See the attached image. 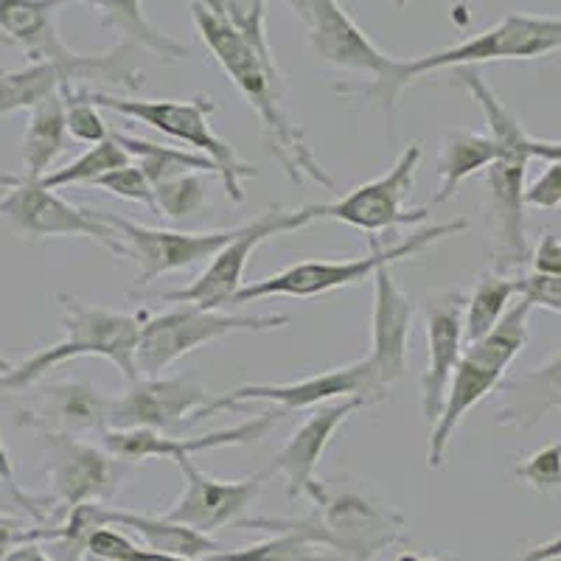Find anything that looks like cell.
<instances>
[{"instance_id": "7a4b0ae2", "label": "cell", "mask_w": 561, "mask_h": 561, "mask_svg": "<svg viewBox=\"0 0 561 561\" xmlns=\"http://www.w3.org/2000/svg\"><path fill=\"white\" fill-rule=\"evenodd\" d=\"M455 84L469 90V96L480 104L489 124L491 138L497 140V160L485 169V192H489V230L494 270L514 273L530 262L528 230H525V174H528L530 152L525 127L519 118L489 88L480 68L466 65L455 68Z\"/></svg>"}, {"instance_id": "bcb514c9", "label": "cell", "mask_w": 561, "mask_h": 561, "mask_svg": "<svg viewBox=\"0 0 561 561\" xmlns=\"http://www.w3.org/2000/svg\"><path fill=\"white\" fill-rule=\"evenodd\" d=\"M284 3H287V7L295 12V18H298L300 23L307 26L309 14H312V3H314V0H284Z\"/></svg>"}, {"instance_id": "ee69618b", "label": "cell", "mask_w": 561, "mask_h": 561, "mask_svg": "<svg viewBox=\"0 0 561 561\" xmlns=\"http://www.w3.org/2000/svg\"><path fill=\"white\" fill-rule=\"evenodd\" d=\"M0 561H54V556L45 553L43 545H20V548H12L9 553H3Z\"/></svg>"}, {"instance_id": "9c48e42d", "label": "cell", "mask_w": 561, "mask_h": 561, "mask_svg": "<svg viewBox=\"0 0 561 561\" xmlns=\"http://www.w3.org/2000/svg\"><path fill=\"white\" fill-rule=\"evenodd\" d=\"M469 228L466 219H453V222L427 225L419 228L415 233L404 237L402 242L382 248L379 237H370V253L363 259H343V262H320V259H309V262H298L284 267L280 273L267 275L262 280H250L233 295L230 304H255L262 298H320V295L337 293L345 287H357L363 280L374 278L379 267H388L393 262H404L413 255L424 253L433 248L435 242L463 233Z\"/></svg>"}, {"instance_id": "f907efd6", "label": "cell", "mask_w": 561, "mask_h": 561, "mask_svg": "<svg viewBox=\"0 0 561 561\" xmlns=\"http://www.w3.org/2000/svg\"><path fill=\"white\" fill-rule=\"evenodd\" d=\"M0 45H12V39H9L3 32H0Z\"/></svg>"}, {"instance_id": "836d02e7", "label": "cell", "mask_w": 561, "mask_h": 561, "mask_svg": "<svg viewBox=\"0 0 561 561\" xmlns=\"http://www.w3.org/2000/svg\"><path fill=\"white\" fill-rule=\"evenodd\" d=\"M124 163H129V154L124 152V149L113 140V135H110L107 140H102V144H93L88 152H82L79 158H73L70 163H65V167L51 169V172L45 174L39 183H43L45 188H54V192H59V188H68V185H90L93 180H99L102 174L113 172V169L124 167Z\"/></svg>"}, {"instance_id": "9a60e30c", "label": "cell", "mask_w": 561, "mask_h": 561, "mask_svg": "<svg viewBox=\"0 0 561 561\" xmlns=\"http://www.w3.org/2000/svg\"><path fill=\"white\" fill-rule=\"evenodd\" d=\"M421 158H424L421 144H410L382 178L357 185L354 192L334 203H318L320 219L351 225L370 237L388 233L393 228H408V225H424L430 219V208H404L413 194Z\"/></svg>"}, {"instance_id": "d4e9b609", "label": "cell", "mask_w": 561, "mask_h": 561, "mask_svg": "<svg viewBox=\"0 0 561 561\" xmlns=\"http://www.w3.org/2000/svg\"><path fill=\"white\" fill-rule=\"evenodd\" d=\"M494 393H500L494 413L500 427H536L550 410H561V348L539 368L505 377Z\"/></svg>"}, {"instance_id": "5b68a950", "label": "cell", "mask_w": 561, "mask_h": 561, "mask_svg": "<svg viewBox=\"0 0 561 561\" xmlns=\"http://www.w3.org/2000/svg\"><path fill=\"white\" fill-rule=\"evenodd\" d=\"M530 309L534 307L525 298L511 304L503 320L485 337L466 345L463 354H460L427 444V466L433 472L447 466L449 440H453L455 430L460 427V421L472 413L485 396L500 388L511 363L523 354L525 343H528Z\"/></svg>"}, {"instance_id": "74e56055", "label": "cell", "mask_w": 561, "mask_h": 561, "mask_svg": "<svg viewBox=\"0 0 561 561\" xmlns=\"http://www.w3.org/2000/svg\"><path fill=\"white\" fill-rule=\"evenodd\" d=\"M514 478L523 480L528 489L539 494H553L561 489V440L548 444L539 453L528 455L523 463L514 466Z\"/></svg>"}, {"instance_id": "f5cc1de1", "label": "cell", "mask_w": 561, "mask_h": 561, "mask_svg": "<svg viewBox=\"0 0 561 561\" xmlns=\"http://www.w3.org/2000/svg\"><path fill=\"white\" fill-rule=\"evenodd\" d=\"M0 73H3V68H0Z\"/></svg>"}, {"instance_id": "f1b7e54d", "label": "cell", "mask_w": 561, "mask_h": 561, "mask_svg": "<svg viewBox=\"0 0 561 561\" xmlns=\"http://www.w3.org/2000/svg\"><path fill=\"white\" fill-rule=\"evenodd\" d=\"M84 3L93 12L102 14L104 26L113 28L124 43L138 45L140 51H149L152 57L163 59V62L192 57L188 45L169 37V34H163L158 26L149 23V18L144 14V7H140V0H84Z\"/></svg>"}, {"instance_id": "db71d44e", "label": "cell", "mask_w": 561, "mask_h": 561, "mask_svg": "<svg viewBox=\"0 0 561 561\" xmlns=\"http://www.w3.org/2000/svg\"><path fill=\"white\" fill-rule=\"evenodd\" d=\"M82 3H84V0H82Z\"/></svg>"}, {"instance_id": "7bdbcfd3", "label": "cell", "mask_w": 561, "mask_h": 561, "mask_svg": "<svg viewBox=\"0 0 561 561\" xmlns=\"http://www.w3.org/2000/svg\"><path fill=\"white\" fill-rule=\"evenodd\" d=\"M528 152L530 158H539L545 163H561V140H542V138H528Z\"/></svg>"}, {"instance_id": "f6af8a7d", "label": "cell", "mask_w": 561, "mask_h": 561, "mask_svg": "<svg viewBox=\"0 0 561 561\" xmlns=\"http://www.w3.org/2000/svg\"><path fill=\"white\" fill-rule=\"evenodd\" d=\"M127 561H208V559H185V556L154 553V550H149V548H138Z\"/></svg>"}, {"instance_id": "e0dca14e", "label": "cell", "mask_w": 561, "mask_h": 561, "mask_svg": "<svg viewBox=\"0 0 561 561\" xmlns=\"http://www.w3.org/2000/svg\"><path fill=\"white\" fill-rule=\"evenodd\" d=\"M104 222L113 228L124 248V259L135 262L138 267V284L147 287L160 275L183 273L197 264H208L219 248L239 233L237 228L217 230H174V228H149L118 214L102 210Z\"/></svg>"}, {"instance_id": "ac0fdd59", "label": "cell", "mask_w": 561, "mask_h": 561, "mask_svg": "<svg viewBox=\"0 0 561 561\" xmlns=\"http://www.w3.org/2000/svg\"><path fill=\"white\" fill-rule=\"evenodd\" d=\"M174 463L180 466L185 478L183 494L160 517L208 536L228 525H239V519H244V511L255 503L267 480L273 478L267 469V472L250 474V478L219 480L199 472L192 458H180Z\"/></svg>"}, {"instance_id": "7c38bea8", "label": "cell", "mask_w": 561, "mask_h": 561, "mask_svg": "<svg viewBox=\"0 0 561 561\" xmlns=\"http://www.w3.org/2000/svg\"><path fill=\"white\" fill-rule=\"evenodd\" d=\"M556 51H561V18L508 12L494 26L472 34L463 43L408 59V79L413 84L415 79L444 68L455 70L466 65L480 68L483 62H503V59H542Z\"/></svg>"}, {"instance_id": "e575fe53", "label": "cell", "mask_w": 561, "mask_h": 561, "mask_svg": "<svg viewBox=\"0 0 561 561\" xmlns=\"http://www.w3.org/2000/svg\"><path fill=\"white\" fill-rule=\"evenodd\" d=\"M154 217L172 219L174 225L199 217L205 208V180L203 174L188 172L154 183Z\"/></svg>"}, {"instance_id": "83f0119b", "label": "cell", "mask_w": 561, "mask_h": 561, "mask_svg": "<svg viewBox=\"0 0 561 561\" xmlns=\"http://www.w3.org/2000/svg\"><path fill=\"white\" fill-rule=\"evenodd\" d=\"M68 147V127H65L62 93H54L34 110H28V122L23 129V172L20 178L43 180L51 172L59 154Z\"/></svg>"}, {"instance_id": "4fadbf2b", "label": "cell", "mask_w": 561, "mask_h": 561, "mask_svg": "<svg viewBox=\"0 0 561 561\" xmlns=\"http://www.w3.org/2000/svg\"><path fill=\"white\" fill-rule=\"evenodd\" d=\"M7 194L0 197V219H7L26 239H93L107 253L124 259V248L102 217V208H84L45 188L39 180L20 174L0 178Z\"/></svg>"}, {"instance_id": "f546056e", "label": "cell", "mask_w": 561, "mask_h": 561, "mask_svg": "<svg viewBox=\"0 0 561 561\" xmlns=\"http://www.w3.org/2000/svg\"><path fill=\"white\" fill-rule=\"evenodd\" d=\"M113 140L129 158L138 163L144 172H147L149 183H163L169 178H178V174H188V172H197V174H217L219 178V169L217 163L205 154L192 152V149L185 147H167V144H154V140L147 138H138V135H129L122 133V129H115Z\"/></svg>"}, {"instance_id": "d6a6232c", "label": "cell", "mask_w": 561, "mask_h": 561, "mask_svg": "<svg viewBox=\"0 0 561 561\" xmlns=\"http://www.w3.org/2000/svg\"><path fill=\"white\" fill-rule=\"evenodd\" d=\"M208 561H348L334 550L298 534H267L242 550H219Z\"/></svg>"}, {"instance_id": "277c9868", "label": "cell", "mask_w": 561, "mask_h": 561, "mask_svg": "<svg viewBox=\"0 0 561 561\" xmlns=\"http://www.w3.org/2000/svg\"><path fill=\"white\" fill-rule=\"evenodd\" d=\"M62 304V329L65 340L39 348L37 354L14 365L7 377H0V385L7 390H28L39 379L48 377L59 365L82 357H102L115 365L122 374L124 385L138 379V365H135V348H138L140 325L147 314H127L115 309L93 307L73 295H59Z\"/></svg>"}, {"instance_id": "1f68e13d", "label": "cell", "mask_w": 561, "mask_h": 561, "mask_svg": "<svg viewBox=\"0 0 561 561\" xmlns=\"http://www.w3.org/2000/svg\"><path fill=\"white\" fill-rule=\"evenodd\" d=\"M62 88V73L48 62H28L12 70L3 68V73H0V118L20 113V110L28 113Z\"/></svg>"}, {"instance_id": "3957f363", "label": "cell", "mask_w": 561, "mask_h": 561, "mask_svg": "<svg viewBox=\"0 0 561 561\" xmlns=\"http://www.w3.org/2000/svg\"><path fill=\"white\" fill-rule=\"evenodd\" d=\"M68 0H0V32L26 54L28 62H48L62 73L65 84L122 93L144 88L140 48L118 39L102 54H79L62 39L57 26L59 9Z\"/></svg>"}, {"instance_id": "52a82bcc", "label": "cell", "mask_w": 561, "mask_h": 561, "mask_svg": "<svg viewBox=\"0 0 561 561\" xmlns=\"http://www.w3.org/2000/svg\"><path fill=\"white\" fill-rule=\"evenodd\" d=\"M309 48L332 68L363 77L359 84L340 82L337 90L345 96H363L374 102L388 118V127L396 115L399 96L410 88L408 59H396L385 54L357 20L345 12L340 0H314L312 14L307 20Z\"/></svg>"}, {"instance_id": "5bb4252c", "label": "cell", "mask_w": 561, "mask_h": 561, "mask_svg": "<svg viewBox=\"0 0 561 561\" xmlns=\"http://www.w3.org/2000/svg\"><path fill=\"white\" fill-rule=\"evenodd\" d=\"M340 399H368L370 404L382 402L385 390L379 388L377 374L370 368L368 357L343 365V368H332L323 370V374H314V377L298 379V382L239 385V388H230L222 396H214L203 410H197L192 421H188V427H197L199 421L210 419L214 413L233 410L239 404L250 402H270L280 413H295V410H314L320 404L340 402Z\"/></svg>"}, {"instance_id": "7402d4cb", "label": "cell", "mask_w": 561, "mask_h": 561, "mask_svg": "<svg viewBox=\"0 0 561 561\" xmlns=\"http://www.w3.org/2000/svg\"><path fill=\"white\" fill-rule=\"evenodd\" d=\"M280 410H267L262 415H253V419L242 421L237 427H222L214 430V433L203 435H188V438H180V435L169 433H154V430H104V449L113 453L115 458L127 460V463H140V460L149 458H192L197 453H210V449H225V447H244V444H253L262 435H267L270 430L280 421Z\"/></svg>"}, {"instance_id": "c3c4849f", "label": "cell", "mask_w": 561, "mask_h": 561, "mask_svg": "<svg viewBox=\"0 0 561 561\" xmlns=\"http://www.w3.org/2000/svg\"><path fill=\"white\" fill-rule=\"evenodd\" d=\"M12 368H14V365L9 363L7 357H0V377H7V374H9V370H12Z\"/></svg>"}, {"instance_id": "cb8c5ba5", "label": "cell", "mask_w": 561, "mask_h": 561, "mask_svg": "<svg viewBox=\"0 0 561 561\" xmlns=\"http://www.w3.org/2000/svg\"><path fill=\"white\" fill-rule=\"evenodd\" d=\"M463 309L466 293L447 289L433 295L424 307V325H427V368L421 374V410L430 424H435L447 396L449 379L463 354Z\"/></svg>"}, {"instance_id": "7dc6e473", "label": "cell", "mask_w": 561, "mask_h": 561, "mask_svg": "<svg viewBox=\"0 0 561 561\" xmlns=\"http://www.w3.org/2000/svg\"><path fill=\"white\" fill-rule=\"evenodd\" d=\"M396 561H463V559H455V556H415V553H404L399 556Z\"/></svg>"}, {"instance_id": "60d3db41", "label": "cell", "mask_w": 561, "mask_h": 561, "mask_svg": "<svg viewBox=\"0 0 561 561\" xmlns=\"http://www.w3.org/2000/svg\"><path fill=\"white\" fill-rule=\"evenodd\" d=\"M525 208H539V210H556L561 208V163L550 160L545 172L525 185Z\"/></svg>"}, {"instance_id": "4316f807", "label": "cell", "mask_w": 561, "mask_h": 561, "mask_svg": "<svg viewBox=\"0 0 561 561\" xmlns=\"http://www.w3.org/2000/svg\"><path fill=\"white\" fill-rule=\"evenodd\" d=\"M500 147L497 140L491 138V133H474V129H453L444 135L438 152V178L440 188L433 197V205L449 203L458 194L460 185L474 174L485 172V169L497 160Z\"/></svg>"}, {"instance_id": "44dd1931", "label": "cell", "mask_w": 561, "mask_h": 561, "mask_svg": "<svg viewBox=\"0 0 561 561\" xmlns=\"http://www.w3.org/2000/svg\"><path fill=\"white\" fill-rule=\"evenodd\" d=\"M28 390H34V393L14 413L18 427L34 430V433L65 435L90 433V430L104 433L110 427L113 396L99 390L96 385L62 379V382H37Z\"/></svg>"}, {"instance_id": "d590c367", "label": "cell", "mask_w": 561, "mask_h": 561, "mask_svg": "<svg viewBox=\"0 0 561 561\" xmlns=\"http://www.w3.org/2000/svg\"><path fill=\"white\" fill-rule=\"evenodd\" d=\"M62 102H65V127H68V135L79 144H102V140L110 138V127L104 122V115L99 113V107L88 99L84 88L79 84H65L62 90Z\"/></svg>"}, {"instance_id": "2e32d148", "label": "cell", "mask_w": 561, "mask_h": 561, "mask_svg": "<svg viewBox=\"0 0 561 561\" xmlns=\"http://www.w3.org/2000/svg\"><path fill=\"white\" fill-rule=\"evenodd\" d=\"M45 453V472L59 514L84 503H107L129 478L133 463L113 453L90 447L77 435L39 433Z\"/></svg>"}, {"instance_id": "d6986e66", "label": "cell", "mask_w": 561, "mask_h": 561, "mask_svg": "<svg viewBox=\"0 0 561 561\" xmlns=\"http://www.w3.org/2000/svg\"><path fill=\"white\" fill-rule=\"evenodd\" d=\"M368 404V399H340L332 404H320L312 410V415H307L295 427V433L273 455V463H270V474H280L287 480L289 500H309L312 505H320L329 497V489L318 480L320 458L334 440L337 430L345 424V419H351Z\"/></svg>"}, {"instance_id": "8992f818", "label": "cell", "mask_w": 561, "mask_h": 561, "mask_svg": "<svg viewBox=\"0 0 561 561\" xmlns=\"http://www.w3.org/2000/svg\"><path fill=\"white\" fill-rule=\"evenodd\" d=\"M239 528L307 536L348 561H377L385 550L408 539V523L399 511L357 491L329 494L312 514L300 517H244Z\"/></svg>"}, {"instance_id": "f35d334b", "label": "cell", "mask_w": 561, "mask_h": 561, "mask_svg": "<svg viewBox=\"0 0 561 561\" xmlns=\"http://www.w3.org/2000/svg\"><path fill=\"white\" fill-rule=\"evenodd\" d=\"M0 483H3V489L9 491V497L14 500V505L34 519V525H48L54 519V514L59 511L57 503H54V497L28 494V491L18 483L12 455H9L7 444H3V435H0Z\"/></svg>"}, {"instance_id": "8fae6325", "label": "cell", "mask_w": 561, "mask_h": 561, "mask_svg": "<svg viewBox=\"0 0 561 561\" xmlns=\"http://www.w3.org/2000/svg\"><path fill=\"white\" fill-rule=\"evenodd\" d=\"M318 205H307V208L298 210H284L273 205V208L264 210L262 217L239 225L237 237L214 253V259L205 264V270L192 284L172 289V293H163L160 300H167V304H188V307L199 309H222L244 287V273H248L250 255L255 250L262 248L267 239L278 237V233H293V230L307 228V225L318 222Z\"/></svg>"}, {"instance_id": "4dcf8cb0", "label": "cell", "mask_w": 561, "mask_h": 561, "mask_svg": "<svg viewBox=\"0 0 561 561\" xmlns=\"http://www.w3.org/2000/svg\"><path fill=\"white\" fill-rule=\"evenodd\" d=\"M514 298H519V275L500 273V270H491V273L480 275L472 293L466 295V343H474V340L485 337L503 320V314L508 312Z\"/></svg>"}, {"instance_id": "ba28073f", "label": "cell", "mask_w": 561, "mask_h": 561, "mask_svg": "<svg viewBox=\"0 0 561 561\" xmlns=\"http://www.w3.org/2000/svg\"><path fill=\"white\" fill-rule=\"evenodd\" d=\"M84 93L99 110H110L115 115L147 124L154 133L167 135V138L183 144L185 149L214 160L219 169V183H222L230 203H244V180L259 178V169L239 158L237 149L230 147L222 135L214 133L210 115L217 113V102H210L208 96L133 99L90 88H84Z\"/></svg>"}, {"instance_id": "b9f144b4", "label": "cell", "mask_w": 561, "mask_h": 561, "mask_svg": "<svg viewBox=\"0 0 561 561\" xmlns=\"http://www.w3.org/2000/svg\"><path fill=\"white\" fill-rule=\"evenodd\" d=\"M559 559H561V534L553 536V539H548V542L528 548L517 561H559Z\"/></svg>"}, {"instance_id": "816d5d0a", "label": "cell", "mask_w": 561, "mask_h": 561, "mask_svg": "<svg viewBox=\"0 0 561 561\" xmlns=\"http://www.w3.org/2000/svg\"><path fill=\"white\" fill-rule=\"evenodd\" d=\"M0 559H3V553H0Z\"/></svg>"}, {"instance_id": "ffe728a7", "label": "cell", "mask_w": 561, "mask_h": 561, "mask_svg": "<svg viewBox=\"0 0 561 561\" xmlns=\"http://www.w3.org/2000/svg\"><path fill=\"white\" fill-rule=\"evenodd\" d=\"M214 399L192 377H138L122 396H113L107 430H154L178 435L197 410Z\"/></svg>"}, {"instance_id": "484cf974", "label": "cell", "mask_w": 561, "mask_h": 561, "mask_svg": "<svg viewBox=\"0 0 561 561\" xmlns=\"http://www.w3.org/2000/svg\"><path fill=\"white\" fill-rule=\"evenodd\" d=\"M99 523L110 525V528H127L135 536L144 539L149 550L154 553H169V556H185V559H210L214 553L222 550V545L217 539H210L208 534H199L194 528H185V525L169 523L158 514V517H149V514H135V511H115L104 508L99 511Z\"/></svg>"}, {"instance_id": "6da1fadb", "label": "cell", "mask_w": 561, "mask_h": 561, "mask_svg": "<svg viewBox=\"0 0 561 561\" xmlns=\"http://www.w3.org/2000/svg\"><path fill=\"white\" fill-rule=\"evenodd\" d=\"M188 7H192V20L199 32V39L205 43L210 57L217 59L219 68L228 73L230 82L237 84L250 110L259 115L270 152L275 154L287 178L298 185L314 183L323 185V188H334L332 174L320 167V160L314 158L312 147L307 144L304 129L293 124L287 107H284V77H280L278 65L267 62L248 39L239 37L208 7H203L197 0H188Z\"/></svg>"}, {"instance_id": "ab89813d", "label": "cell", "mask_w": 561, "mask_h": 561, "mask_svg": "<svg viewBox=\"0 0 561 561\" xmlns=\"http://www.w3.org/2000/svg\"><path fill=\"white\" fill-rule=\"evenodd\" d=\"M519 298H525L530 307L548 309L561 314V273H536L519 275Z\"/></svg>"}, {"instance_id": "8d00e7d4", "label": "cell", "mask_w": 561, "mask_h": 561, "mask_svg": "<svg viewBox=\"0 0 561 561\" xmlns=\"http://www.w3.org/2000/svg\"><path fill=\"white\" fill-rule=\"evenodd\" d=\"M90 185H96V188H102V192L124 199V203L144 205V208H149L154 214V188H152V183H149L147 172H144V169H140L135 160H129V163H124V167L113 169V172L102 174V178L93 180Z\"/></svg>"}, {"instance_id": "30bf717a", "label": "cell", "mask_w": 561, "mask_h": 561, "mask_svg": "<svg viewBox=\"0 0 561 561\" xmlns=\"http://www.w3.org/2000/svg\"><path fill=\"white\" fill-rule=\"evenodd\" d=\"M280 325H289V314H239L180 304L178 309L152 314L140 325L138 348H135L138 377H160L185 354L230 334H262Z\"/></svg>"}, {"instance_id": "603a6c76", "label": "cell", "mask_w": 561, "mask_h": 561, "mask_svg": "<svg viewBox=\"0 0 561 561\" xmlns=\"http://www.w3.org/2000/svg\"><path fill=\"white\" fill-rule=\"evenodd\" d=\"M415 307L396 284L388 267L374 273V309H370V354L368 363L377 374L379 388L388 393L393 382L404 377L408 368V345L413 332Z\"/></svg>"}, {"instance_id": "681fc988", "label": "cell", "mask_w": 561, "mask_h": 561, "mask_svg": "<svg viewBox=\"0 0 561 561\" xmlns=\"http://www.w3.org/2000/svg\"><path fill=\"white\" fill-rule=\"evenodd\" d=\"M390 3H393L396 9H404V7H408V3H410V0H390Z\"/></svg>"}]
</instances>
